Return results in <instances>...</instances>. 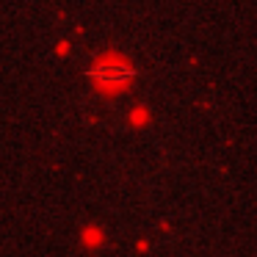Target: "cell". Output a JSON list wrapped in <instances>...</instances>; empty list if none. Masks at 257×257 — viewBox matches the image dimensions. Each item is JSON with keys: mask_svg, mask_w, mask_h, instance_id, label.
Masks as SVG:
<instances>
[{"mask_svg": "<svg viewBox=\"0 0 257 257\" xmlns=\"http://www.w3.org/2000/svg\"><path fill=\"white\" fill-rule=\"evenodd\" d=\"M133 78L136 69L130 67V61H124L119 56H105L100 61H94V67H91V80L102 89H124Z\"/></svg>", "mask_w": 257, "mask_h": 257, "instance_id": "6da1fadb", "label": "cell"}]
</instances>
